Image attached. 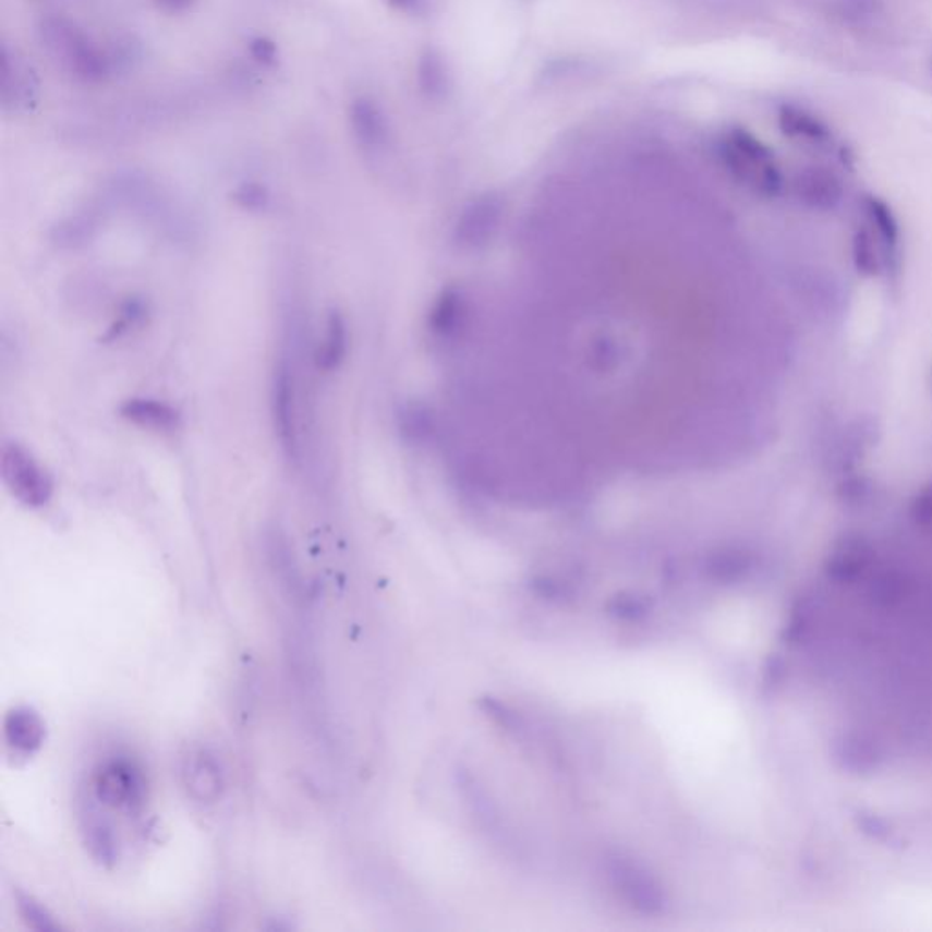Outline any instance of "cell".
<instances>
[{"instance_id":"cell-1","label":"cell","mask_w":932,"mask_h":932,"mask_svg":"<svg viewBox=\"0 0 932 932\" xmlns=\"http://www.w3.org/2000/svg\"><path fill=\"white\" fill-rule=\"evenodd\" d=\"M719 152L728 171L745 186L765 197H774L782 192L784 179L774 162V155L752 133L734 128L719 144Z\"/></svg>"},{"instance_id":"cell-2","label":"cell","mask_w":932,"mask_h":932,"mask_svg":"<svg viewBox=\"0 0 932 932\" xmlns=\"http://www.w3.org/2000/svg\"><path fill=\"white\" fill-rule=\"evenodd\" d=\"M40 35L51 56L59 59L75 77L99 83L113 68V57L97 48L75 24L66 19H46Z\"/></svg>"},{"instance_id":"cell-3","label":"cell","mask_w":932,"mask_h":932,"mask_svg":"<svg viewBox=\"0 0 932 932\" xmlns=\"http://www.w3.org/2000/svg\"><path fill=\"white\" fill-rule=\"evenodd\" d=\"M0 469L8 491L24 507L40 508L50 503L53 481L28 448L19 443H7L2 447Z\"/></svg>"},{"instance_id":"cell-4","label":"cell","mask_w":932,"mask_h":932,"mask_svg":"<svg viewBox=\"0 0 932 932\" xmlns=\"http://www.w3.org/2000/svg\"><path fill=\"white\" fill-rule=\"evenodd\" d=\"M271 420L281 450L288 461H301V417H299L298 379L293 366L281 359L271 382Z\"/></svg>"},{"instance_id":"cell-5","label":"cell","mask_w":932,"mask_h":932,"mask_svg":"<svg viewBox=\"0 0 932 932\" xmlns=\"http://www.w3.org/2000/svg\"><path fill=\"white\" fill-rule=\"evenodd\" d=\"M146 782L132 762L117 758L102 763L94 778L95 801L116 811L135 812L143 807Z\"/></svg>"},{"instance_id":"cell-6","label":"cell","mask_w":932,"mask_h":932,"mask_svg":"<svg viewBox=\"0 0 932 932\" xmlns=\"http://www.w3.org/2000/svg\"><path fill=\"white\" fill-rule=\"evenodd\" d=\"M607 867L614 888L621 894V898L627 904L646 915L662 912L667 899L662 885L651 872L643 869L640 863L619 855L610 856Z\"/></svg>"},{"instance_id":"cell-7","label":"cell","mask_w":932,"mask_h":932,"mask_svg":"<svg viewBox=\"0 0 932 932\" xmlns=\"http://www.w3.org/2000/svg\"><path fill=\"white\" fill-rule=\"evenodd\" d=\"M182 787L190 798L201 806H211L221 800L227 782L221 763L210 751L195 747L181 762Z\"/></svg>"},{"instance_id":"cell-8","label":"cell","mask_w":932,"mask_h":932,"mask_svg":"<svg viewBox=\"0 0 932 932\" xmlns=\"http://www.w3.org/2000/svg\"><path fill=\"white\" fill-rule=\"evenodd\" d=\"M796 199L814 211H833L842 205L845 189L839 177L823 166H807L792 182Z\"/></svg>"},{"instance_id":"cell-9","label":"cell","mask_w":932,"mask_h":932,"mask_svg":"<svg viewBox=\"0 0 932 932\" xmlns=\"http://www.w3.org/2000/svg\"><path fill=\"white\" fill-rule=\"evenodd\" d=\"M37 78L28 62L17 53L2 48V86L0 97L7 110L26 111L37 97Z\"/></svg>"},{"instance_id":"cell-10","label":"cell","mask_w":932,"mask_h":932,"mask_svg":"<svg viewBox=\"0 0 932 932\" xmlns=\"http://www.w3.org/2000/svg\"><path fill=\"white\" fill-rule=\"evenodd\" d=\"M353 137L364 149L377 152L388 143V122L382 106L370 97H359L350 108Z\"/></svg>"},{"instance_id":"cell-11","label":"cell","mask_w":932,"mask_h":932,"mask_svg":"<svg viewBox=\"0 0 932 932\" xmlns=\"http://www.w3.org/2000/svg\"><path fill=\"white\" fill-rule=\"evenodd\" d=\"M46 738L43 717L28 706H17L4 717V739L12 751L32 754L39 751Z\"/></svg>"},{"instance_id":"cell-12","label":"cell","mask_w":932,"mask_h":932,"mask_svg":"<svg viewBox=\"0 0 932 932\" xmlns=\"http://www.w3.org/2000/svg\"><path fill=\"white\" fill-rule=\"evenodd\" d=\"M119 412L124 420L148 431L173 432L181 425L179 412L159 399H128Z\"/></svg>"},{"instance_id":"cell-13","label":"cell","mask_w":932,"mask_h":932,"mask_svg":"<svg viewBox=\"0 0 932 932\" xmlns=\"http://www.w3.org/2000/svg\"><path fill=\"white\" fill-rule=\"evenodd\" d=\"M81 833H83L84 845L88 847L89 855L105 866H111L119 856V844L110 823L100 816V812L94 807L86 806L81 814Z\"/></svg>"},{"instance_id":"cell-14","label":"cell","mask_w":932,"mask_h":932,"mask_svg":"<svg viewBox=\"0 0 932 932\" xmlns=\"http://www.w3.org/2000/svg\"><path fill=\"white\" fill-rule=\"evenodd\" d=\"M778 122L782 132L789 137L811 141V143H825L831 138V130L825 126V122L818 119L811 111L798 108V106H782Z\"/></svg>"},{"instance_id":"cell-15","label":"cell","mask_w":932,"mask_h":932,"mask_svg":"<svg viewBox=\"0 0 932 932\" xmlns=\"http://www.w3.org/2000/svg\"><path fill=\"white\" fill-rule=\"evenodd\" d=\"M417 81L420 88L428 99L439 100L450 89V73L447 62L436 48H426L417 64Z\"/></svg>"},{"instance_id":"cell-16","label":"cell","mask_w":932,"mask_h":932,"mask_svg":"<svg viewBox=\"0 0 932 932\" xmlns=\"http://www.w3.org/2000/svg\"><path fill=\"white\" fill-rule=\"evenodd\" d=\"M347 323L339 312H331L326 323V336L323 348L317 353V366L323 372H334L341 366L347 355Z\"/></svg>"},{"instance_id":"cell-17","label":"cell","mask_w":932,"mask_h":932,"mask_svg":"<svg viewBox=\"0 0 932 932\" xmlns=\"http://www.w3.org/2000/svg\"><path fill=\"white\" fill-rule=\"evenodd\" d=\"M888 246L877 238L871 227H866L855 238L856 266L867 276H880L887 265Z\"/></svg>"},{"instance_id":"cell-18","label":"cell","mask_w":932,"mask_h":932,"mask_svg":"<svg viewBox=\"0 0 932 932\" xmlns=\"http://www.w3.org/2000/svg\"><path fill=\"white\" fill-rule=\"evenodd\" d=\"M266 546H268V557H270L271 565H274V570L285 581L282 585H287L290 591L298 592L299 586H301V583H299V572L295 569V565H293L292 554H290V548H288L287 540L282 537V534H279V530H274L271 534H268Z\"/></svg>"},{"instance_id":"cell-19","label":"cell","mask_w":932,"mask_h":932,"mask_svg":"<svg viewBox=\"0 0 932 932\" xmlns=\"http://www.w3.org/2000/svg\"><path fill=\"white\" fill-rule=\"evenodd\" d=\"M863 208H866V216L869 219V227L876 232L877 238L882 239L888 249L896 246L899 239V227L891 208L876 197H867L863 201Z\"/></svg>"},{"instance_id":"cell-20","label":"cell","mask_w":932,"mask_h":932,"mask_svg":"<svg viewBox=\"0 0 932 932\" xmlns=\"http://www.w3.org/2000/svg\"><path fill=\"white\" fill-rule=\"evenodd\" d=\"M909 521L921 541L932 546V480L910 499Z\"/></svg>"},{"instance_id":"cell-21","label":"cell","mask_w":932,"mask_h":932,"mask_svg":"<svg viewBox=\"0 0 932 932\" xmlns=\"http://www.w3.org/2000/svg\"><path fill=\"white\" fill-rule=\"evenodd\" d=\"M97 222L89 216H77L61 222L56 228V241L61 246H78L94 235Z\"/></svg>"},{"instance_id":"cell-22","label":"cell","mask_w":932,"mask_h":932,"mask_svg":"<svg viewBox=\"0 0 932 932\" xmlns=\"http://www.w3.org/2000/svg\"><path fill=\"white\" fill-rule=\"evenodd\" d=\"M19 912L23 916V920L26 921V925L32 927L35 931L40 932H56L61 931V925L53 920V916L48 912L46 907L39 904V901H35L34 898H29V896H19L17 899Z\"/></svg>"},{"instance_id":"cell-23","label":"cell","mask_w":932,"mask_h":932,"mask_svg":"<svg viewBox=\"0 0 932 932\" xmlns=\"http://www.w3.org/2000/svg\"><path fill=\"white\" fill-rule=\"evenodd\" d=\"M235 201L244 210L265 211L270 206V194L257 182H246L235 192Z\"/></svg>"},{"instance_id":"cell-24","label":"cell","mask_w":932,"mask_h":932,"mask_svg":"<svg viewBox=\"0 0 932 932\" xmlns=\"http://www.w3.org/2000/svg\"><path fill=\"white\" fill-rule=\"evenodd\" d=\"M610 613L616 614L621 619H638L643 618L649 613V605L643 597L630 594V596L616 597L610 605Z\"/></svg>"},{"instance_id":"cell-25","label":"cell","mask_w":932,"mask_h":932,"mask_svg":"<svg viewBox=\"0 0 932 932\" xmlns=\"http://www.w3.org/2000/svg\"><path fill=\"white\" fill-rule=\"evenodd\" d=\"M880 0H834V8L842 19H863L876 12Z\"/></svg>"},{"instance_id":"cell-26","label":"cell","mask_w":932,"mask_h":932,"mask_svg":"<svg viewBox=\"0 0 932 932\" xmlns=\"http://www.w3.org/2000/svg\"><path fill=\"white\" fill-rule=\"evenodd\" d=\"M250 51H252V57H254L255 61L261 62V64H265V66L276 64L277 46L271 40L265 39V37L252 40Z\"/></svg>"},{"instance_id":"cell-27","label":"cell","mask_w":932,"mask_h":932,"mask_svg":"<svg viewBox=\"0 0 932 932\" xmlns=\"http://www.w3.org/2000/svg\"><path fill=\"white\" fill-rule=\"evenodd\" d=\"M387 2L390 7L404 13L425 12L426 7V0H387Z\"/></svg>"},{"instance_id":"cell-28","label":"cell","mask_w":932,"mask_h":932,"mask_svg":"<svg viewBox=\"0 0 932 932\" xmlns=\"http://www.w3.org/2000/svg\"><path fill=\"white\" fill-rule=\"evenodd\" d=\"M155 4L168 13L186 12L195 0H154Z\"/></svg>"}]
</instances>
